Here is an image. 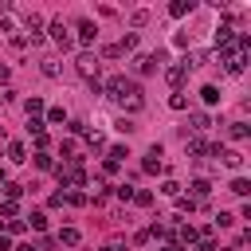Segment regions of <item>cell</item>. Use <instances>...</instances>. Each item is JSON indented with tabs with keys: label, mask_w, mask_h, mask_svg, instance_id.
<instances>
[{
	"label": "cell",
	"mask_w": 251,
	"mask_h": 251,
	"mask_svg": "<svg viewBox=\"0 0 251 251\" xmlns=\"http://www.w3.org/2000/svg\"><path fill=\"white\" fill-rule=\"evenodd\" d=\"M133 47H137V35H133V31H129V35H126V39H122V43H118V51H122V55H126V51H133Z\"/></svg>",
	"instance_id": "83f0119b"
},
{
	"label": "cell",
	"mask_w": 251,
	"mask_h": 251,
	"mask_svg": "<svg viewBox=\"0 0 251 251\" xmlns=\"http://www.w3.org/2000/svg\"><path fill=\"white\" fill-rule=\"evenodd\" d=\"M133 204H141V208H149V204H153V192H145V188H141V192H133Z\"/></svg>",
	"instance_id": "4dcf8cb0"
},
{
	"label": "cell",
	"mask_w": 251,
	"mask_h": 251,
	"mask_svg": "<svg viewBox=\"0 0 251 251\" xmlns=\"http://www.w3.org/2000/svg\"><path fill=\"white\" fill-rule=\"evenodd\" d=\"M196 251H216V239L208 235V239H196Z\"/></svg>",
	"instance_id": "8d00e7d4"
},
{
	"label": "cell",
	"mask_w": 251,
	"mask_h": 251,
	"mask_svg": "<svg viewBox=\"0 0 251 251\" xmlns=\"http://www.w3.org/2000/svg\"><path fill=\"white\" fill-rule=\"evenodd\" d=\"M216 157H224V165H227V169H239V165H243V153H239V149H220Z\"/></svg>",
	"instance_id": "8fae6325"
},
{
	"label": "cell",
	"mask_w": 251,
	"mask_h": 251,
	"mask_svg": "<svg viewBox=\"0 0 251 251\" xmlns=\"http://www.w3.org/2000/svg\"><path fill=\"white\" fill-rule=\"evenodd\" d=\"M102 251H118V247H102Z\"/></svg>",
	"instance_id": "f6af8a7d"
},
{
	"label": "cell",
	"mask_w": 251,
	"mask_h": 251,
	"mask_svg": "<svg viewBox=\"0 0 251 251\" xmlns=\"http://www.w3.org/2000/svg\"><path fill=\"white\" fill-rule=\"evenodd\" d=\"M0 216H4V220H16V216H20V212H16V200H0Z\"/></svg>",
	"instance_id": "cb8c5ba5"
},
{
	"label": "cell",
	"mask_w": 251,
	"mask_h": 251,
	"mask_svg": "<svg viewBox=\"0 0 251 251\" xmlns=\"http://www.w3.org/2000/svg\"><path fill=\"white\" fill-rule=\"evenodd\" d=\"M231 224H235L231 212H220V216H216V227H231Z\"/></svg>",
	"instance_id": "836d02e7"
},
{
	"label": "cell",
	"mask_w": 251,
	"mask_h": 251,
	"mask_svg": "<svg viewBox=\"0 0 251 251\" xmlns=\"http://www.w3.org/2000/svg\"><path fill=\"white\" fill-rule=\"evenodd\" d=\"M0 82H8V67L4 63H0Z\"/></svg>",
	"instance_id": "60d3db41"
},
{
	"label": "cell",
	"mask_w": 251,
	"mask_h": 251,
	"mask_svg": "<svg viewBox=\"0 0 251 251\" xmlns=\"http://www.w3.org/2000/svg\"><path fill=\"white\" fill-rule=\"evenodd\" d=\"M51 39H55L63 51H71V43H75V35H71V27H67L63 20H51Z\"/></svg>",
	"instance_id": "277c9868"
},
{
	"label": "cell",
	"mask_w": 251,
	"mask_h": 251,
	"mask_svg": "<svg viewBox=\"0 0 251 251\" xmlns=\"http://www.w3.org/2000/svg\"><path fill=\"white\" fill-rule=\"evenodd\" d=\"M247 133H251V129H247V122H231V137H235V141H243Z\"/></svg>",
	"instance_id": "484cf974"
},
{
	"label": "cell",
	"mask_w": 251,
	"mask_h": 251,
	"mask_svg": "<svg viewBox=\"0 0 251 251\" xmlns=\"http://www.w3.org/2000/svg\"><path fill=\"white\" fill-rule=\"evenodd\" d=\"M231 43H235L231 24H220V27H216V47H220V55H224V51H231Z\"/></svg>",
	"instance_id": "5b68a950"
},
{
	"label": "cell",
	"mask_w": 251,
	"mask_h": 251,
	"mask_svg": "<svg viewBox=\"0 0 251 251\" xmlns=\"http://www.w3.org/2000/svg\"><path fill=\"white\" fill-rule=\"evenodd\" d=\"M188 12H192V0H173V4H169V16H176V20L188 16Z\"/></svg>",
	"instance_id": "5bb4252c"
},
{
	"label": "cell",
	"mask_w": 251,
	"mask_h": 251,
	"mask_svg": "<svg viewBox=\"0 0 251 251\" xmlns=\"http://www.w3.org/2000/svg\"><path fill=\"white\" fill-rule=\"evenodd\" d=\"M145 235H153V239H169V235H173V227H169V224H153Z\"/></svg>",
	"instance_id": "ffe728a7"
},
{
	"label": "cell",
	"mask_w": 251,
	"mask_h": 251,
	"mask_svg": "<svg viewBox=\"0 0 251 251\" xmlns=\"http://www.w3.org/2000/svg\"><path fill=\"white\" fill-rule=\"evenodd\" d=\"M4 227H8V239H12V235H20V231H24V227H27V224H24V220H20V216H16V220H8V224H4Z\"/></svg>",
	"instance_id": "4316f807"
},
{
	"label": "cell",
	"mask_w": 251,
	"mask_h": 251,
	"mask_svg": "<svg viewBox=\"0 0 251 251\" xmlns=\"http://www.w3.org/2000/svg\"><path fill=\"white\" fill-rule=\"evenodd\" d=\"M176 239H180V243H196V239H200V231H196L192 224H180V231H176Z\"/></svg>",
	"instance_id": "2e32d148"
},
{
	"label": "cell",
	"mask_w": 251,
	"mask_h": 251,
	"mask_svg": "<svg viewBox=\"0 0 251 251\" xmlns=\"http://www.w3.org/2000/svg\"><path fill=\"white\" fill-rule=\"evenodd\" d=\"M43 75L55 78V75H59V63H55V59H43Z\"/></svg>",
	"instance_id": "1f68e13d"
},
{
	"label": "cell",
	"mask_w": 251,
	"mask_h": 251,
	"mask_svg": "<svg viewBox=\"0 0 251 251\" xmlns=\"http://www.w3.org/2000/svg\"><path fill=\"white\" fill-rule=\"evenodd\" d=\"M78 239H82L78 227H63V231H59V243H63V247H78Z\"/></svg>",
	"instance_id": "4fadbf2b"
},
{
	"label": "cell",
	"mask_w": 251,
	"mask_h": 251,
	"mask_svg": "<svg viewBox=\"0 0 251 251\" xmlns=\"http://www.w3.org/2000/svg\"><path fill=\"white\" fill-rule=\"evenodd\" d=\"M161 192H165V196H173V200H176V196H180V184H176V180H165V184H161Z\"/></svg>",
	"instance_id": "f1b7e54d"
},
{
	"label": "cell",
	"mask_w": 251,
	"mask_h": 251,
	"mask_svg": "<svg viewBox=\"0 0 251 251\" xmlns=\"http://www.w3.org/2000/svg\"><path fill=\"white\" fill-rule=\"evenodd\" d=\"M0 184H4V169H0Z\"/></svg>",
	"instance_id": "ee69618b"
},
{
	"label": "cell",
	"mask_w": 251,
	"mask_h": 251,
	"mask_svg": "<svg viewBox=\"0 0 251 251\" xmlns=\"http://www.w3.org/2000/svg\"><path fill=\"white\" fill-rule=\"evenodd\" d=\"M161 251H180V247H176V243H169V247H161Z\"/></svg>",
	"instance_id": "7bdbcfd3"
},
{
	"label": "cell",
	"mask_w": 251,
	"mask_h": 251,
	"mask_svg": "<svg viewBox=\"0 0 251 251\" xmlns=\"http://www.w3.org/2000/svg\"><path fill=\"white\" fill-rule=\"evenodd\" d=\"M75 67H78V75H82V78H90V82L98 78V55H94V51H82V55L75 59Z\"/></svg>",
	"instance_id": "3957f363"
},
{
	"label": "cell",
	"mask_w": 251,
	"mask_h": 251,
	"mask_svg": "<svg viewBox=\"0 0 251 251\" xmlns=\"http://www.w3.org/2000/svg\"><path fill=\"white\" fill-rule=\"evenodd\" d=\"M0 251H12V239L8 235H0Z\"/></svg>",
	"instance_id": "ab89813d"
},
{
	"label": "cell",
	"mask_w": 251,
	"mask_h": 251,
	"mask_svg": "<svg viewBox=\"0 0 251 251\" xmlns=\"http://www.w3.org/2000/svg\"><path fill=\"white\" fill-rule=\"evenodd\" d=\"M47 122H55V126L67 122V110H63V106H51V110H47Z\"/></svg>",
	"instance_id": "d4e9b609"
},
{
	"label": "cell",
	"mask_w": 251,
	"mask_h": 251,
	"mask_svg": "<svg viewBox=\"0 0 251 251\" xmlns=\"http://www.w3.org/2000/svg\"><path fill=\"white\" fill-rule=\"evenodd\" d=\"M24 196V184H16V180H4V200H20Z\"/></svg>",
	"instance_id": "e0dca14e"
},
{
	"label": "cell",
	"mask_w": 251,
	"mask_h": 251,
	"mask_svg": "<svg viewBox=\"0 0 251 251\" xmlns=\"http://www.w3.org/2000/svg\"><path fill=\"white\" fill-rule=\"evenodd\" d=\"M24 224H31V231H43V227H47V216H43V212H31Z\"/></svg>",
	"instance_id": "d6986e66"
},
{
	"label": "cell",
	"mask_w": 251,
	"mask_h": 251,
	"mask_svg": "<svg viewBox=\"0 0 251 251\" xmlns=\"http://www.w3.org/2000/svg\"><path fill=\"white\" fill-rule=\"evenodd\" d=\"M200 98H204L208 106H216V102H220V86H204V90H200Z\"/></svg>",
	"instance_id": "44dd1931"
},
{
	"label": "cell",
	"mask_w": 251,
	"mask_h": 251,
	"mask_svg": "<svg viewBox=\"0 0 251 251\" xmlns=\"http://www.w3.org/2000/svg\"><path fill=\"white\" fill-rule=\"evenodd\" d=\"M75 31H78V39H82V43H94V39H98V27H94L90 20H78V27H75Z\"/></svg>",
	"instance_id": "9c48e42d"
},
{
	"label": "cell",
	"mask_w": 251,
	"mask_h": 251,
	"mask_svg": "<svg viewBox=\"0 0 251 251\" xmlns=\"http://www.w3.org/2000/svg\"><path fill=\"white\" fill-rule=\"evenodd\" d=\"M12 251H35V247H31V243H20V247H12Z\"/></svg>",
	"instance_id": "b9f144b4"
},
{
	"label": "cell",
	"mask_w": 251,
	"mask_h": 251,
	"mask_svg": "<svg viewBox=\"0 0 251 251\" xmlns=\"http://www.w3.org/2000/svg\"><path fill=\"white\" fill-rule=\"evenodd\" d=\"M86 141H90V149H102L106 141H102V133H86Z\"/></svg>",
	"instance_id": "74e56055"
},
{
	"label": "cell",
	"mask_w": 251,
	"mask_h": 251,
	"mask_svg": "<svg viewBox=\"0 0 251 251\" xmlns=\"http://www.w3.org/2000/svg\"><path fill=\"white\" fill-rule=\"evenodd\" d=\"M35 169H55V161L47 153H35Z\"/></svg>",
	"instance_id": "d6a6232c"
},
{
	"label": "cell",
	"mask_w": 251,
	"mask_h": 251,
	"mask_svg": "<svg viewBox=\"0 0 251 251\" xmlns=\"http://www.w3.org/2000/svg\"><path fill=\"white\" fill-rule=\"evenodd\" d=\"M169 106H173V110H184V106H188V98H184V94H173V98H169Z\"/></svg>",
	"instance_id": "e575fe53"
},
{
	"label": "cell",
	"mask_w": 251,
	"mask_h": 251,
	"mask_svg": "<svg viewBox=\"0 0 251 251\" xmlns=\"http://www.w3.org/2000/svg\"><path fill=\"white\" fill-rule=\"evenodd\" d=\"M141 169H145V173H161V169H165V165H161V145H153V149L145 153V161H141Z\"/></svg>",
	"instance_id": "52a82bcc"
},
{
	"label": "cell",
	"mask_w": 251,
	"mask_h": 251,
	"mask_svg": "<svg viewBox=\"0 0 251 251\" xmlns=\"http://www.w3.org/2000/svg\"><path fill=\"white\" fill-rule=\"evenodd\" d=\"M231 192H235V196H251V180L235 176V180H231Z\"/></svg>",
	"instance_id": "ac0fdd59"
},
{
	"label": "cell",
	"mask_w": 251,
	"mask_h": 251,
	"mask_svg": "<svg viewBox=\"0 0 251 251\" xmlns=\"http://www.w3.org/2000/svg\"><path fill=\"white\" fill-rule=\"evenodd\" d=\"M8 161H27V157H24V145H20V141H8Z\"/></svg>",
	"instance_id": "603a6c76"
},
{
	"label": "cell",
	"mask_w": 251,
	"mask_h": 251,
	"mask_svg": "<svg viewBox=\"0 0 251 251\" xmlns=\"http://www.w3.org/2000/svg\"><path fill=\"white\" fill-rule=\"evenodd\" d=\"M43 126H47L43 118H27V129H31V133H43Z\"/></svg>",
	"instance_id": "d590c367"
},
{
	"label": "cell",
	"mask_w": 251,
	"mask_h": 251,
	"mask_svg": "<svg viewBox=\"0 0 251 251\" xmlns=\"http://www.w3.org/2000/svg\"><path fill=\"white\" fill-rule=\"evenodd\" d=\"M67 204H86V192H67Z\"/></svg>",
	"instance_id": "f35d334b"
},
{
	"label": "cell",
	"mask_w": 251,
	"mask_h": 251,
	"mask_svg": "<svg viewBox=\"0 0 251 251\" xmlns=\"http://www.w3.org/2000/svg\"><path fill=\"white\" fill-rule=\"evenodd\" d=\"M24 110H27V118H43V114H47L43 98H27V102H24Z\"/></svg>",
	"instance_id": "7c38bea8"
},
{
	"label": "cell",
	"mask_w": 251,
	"mask_h": 251,
	"mask_svg": "<svg viewBox=\"0 0 251 251\" xmlns=\"http://www.w3.org/2000/svg\"><path fill=\"white\" fill-rule=\"evenodd\" d=\"M157 63H161L157 55H137V75H153V71H157Z\"/></svg>",
	"instance_id": "30bf717a"
},
{
	"label": "cell",
	"mask_w": 251,
	"mask_h": 251,
	"mask_svg": "<svg viewBox=\"0 0 251 251\" xmlns=\"http://www.w3.org/2000/svg\"><path fill=\"white\" fill-rule=\"evenodd\" d=\"M188 153H192V157H208V153L216 157V153H220V145H208L204 137H188Z\"/></svg>",
	"instance_id": "8992f818"
},
{
	"label": "cell",
	"mask_w": 251,
	"mask_h": 251,
	"mask_svg": "<svg viewBox=\"0 0 251 251\" xmlns=\"http://www.w3.org/2000/svg\"><path fill=\"white\" fill-rule=\"evenodd\" d=\"M55 173H59V180H63V184H71V188H82V184H86V173H82V165H78V161L59 165Z\"/></svg>",
	"instance_id": "7a4b0ae2"
},
{
	"label": "cell",
	"mask_w": 251,
	"mask_h": 251,
	"mask_svg": "<svg viewBox=\"0 0 251 251\" xmlns=\"http://www.w3.org/2000/svg\"><path fill=\"white\" fill-rule=\"evenodd\" d=\"M208 126H212V118H208V114H200V110H196V114H192V129H196V133H200V129H208Z\"/></svg>",
	"instance_id": "7402d4cb"
},
{
	"label": "cell",
	"mask_w": 251,
	"mask_h": 251,
	"mask_svg": "<svg viewBox=\"0 0 251 251\" xmlns=\"http://www.w3.org/2000/svg\"><path fill=\"white\" fill-rule=\"evenodd\" d=\"M208 192H212V180H204V176H200V180H192V200H204Z\"/></svg>",
	"instance_id": "9a60e30c"
},
{
	"label": "cell",
	"mask_w": 251,
	"mask_h": 251,
	"mask_svg": "<svg viewBox=\"0 0 251 251\" xmlns=\"http://www.w3.org/2000/svg\"><path fill=\"white\" fill-rule=\"evenodd\" d=\"M133 192H137V188H129V184H118V188H114L118 200H133Z\"/></svg>",
	"instance_id": "f546056e"
},
{
	"label": "cell",
	"mask_w": 251,
	"mask_h": 251,
	"mask_svg": "<svg viewBox=\"0 0 251 251\" xmlns=\"http://www.w3.org/2000/svg\"><path fill=\"white\" fill-rule=\"evenodd\" d=\"M106 98H114V102H122L126 110H137L141 106V90H137V82L133 78H126V75H114V78H106Z\"/></svg>",
	"instance_id": "6da1fadb"
},
{
	"label": "cell",
	"mask_w": 251,
	"mask_h": 251,
	"mask_svg": "<svg viewBox=\"0 0 251 251\" xmlns=\"http://www.w3.org/2000/svg\"><path fill=\"white\" fill-rule=\"evenodd\" d=\"M165 78H169V86H180V82L188 78V63H176V67H169V71H165Z\"/></svg>",
	"instance_id": "ba28073f"
}]
</instances>
